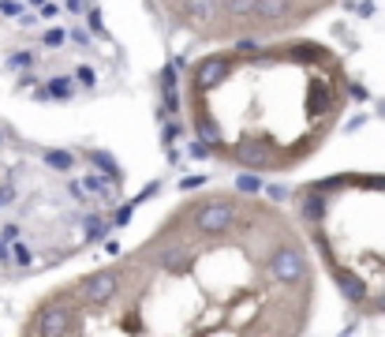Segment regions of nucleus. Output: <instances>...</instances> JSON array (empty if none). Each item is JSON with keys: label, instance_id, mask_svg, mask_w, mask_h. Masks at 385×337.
I'll return each instance as SVG.
<instances>
[{"label": "nucleus", "instance_id": "25", "mask_svg": "<svg viewBox=\"0 0 385 337\" xmlns=\"http://www.w3.org/2000/svg\"><path fill=\"white\" fill-rule=\"evenodd\" d=\"M71 41H79V46H90V38H86L83 30H71Z\"/></svg>", "mask_w": 385, "mask_h": 337}, {"label": "nucleus", "instance_id": "13", "mask_svg": "<svg viewBox=\"0 0 385 337\" xmlns=\"http://www.w3.org/2000/svg\"><path fill=\"white\" fill-rule=\"evenodd\" d=\"M180 132H183V124H176V121H172V124H164L161 143H164V146H172V143H176V135H180Z\"/></svg>", "mask_w": 385, "mask_h": 337}, {"label": "nucleus", "instance_id": "14", "mask_svg": "<svg viewBox=\"0 0 385 337\" xmlns=\"http://www.w3.org/2000/svg\"><path fill=\"white\" fill-rule=\"evenodd\" d=\"M75 83H83V86H94V83H97L94 68H83V64H79V68H75Z\"/></svg>", "mask_w": 385, "mask_h": 337}, {"label": "nucleus", "instance_id": "12", "mask_svg": "<svg viewBox=\"0 0 385 337\" xmlns=\"http://www.w3.org/2000/svg\"><path fill=\"white\" fill-rule=\"evenodd\" d=\"M12 255H15V259H12L15 266H30V263H34V255H30V247H27V244H15V247H12Z\"/></svg>", "mask_w": 385, "mask_h": 337}, {"label": "nucleus", "instance_id": "10", "mask_svg": "<svg viewBox=\"0 0 385 337\" xmlns=\"http://www.w3.org/2000/svg\"><path fill=\"white\" fill-rule=\"evenodd\" d=\"M236 191H239V195H262V177H258V172L239 177V180H236Z\"/></svg>", "mask_w": 385, "mask_h": 337}, {"label": "nucleus", "instance_id": "22", "mask_svg": "<svg viewBox=\"0 0 385 337\" xmlns=\"http://www.w3.org/2000/svg\"><path fill=\"white\" fill-rule=\"evenodd\" d=\"M57 15H60L57 4H41V19H57Z\"/></svg>", "mask_w": 385, "mask_h": 337}, {"label": "nucleus", "instance_id": "6", "mask_svg": "<svg viewBox=\"0 0 385 337\" xmlns=\"http://www.w3.org/2000/svg\"><path fill=\"white\" fill-rule=\"evenodd\" d=\"M161 113H180V75H176V64H164L161 71Z\"/></svg>", "mask_w": 385, "mask_h": 337}, {"label": "nucleus", "instance_id": "21", "mask_svg": "<svg viewBox=\"0 0 385 337\" xmlns=\"http://www.w3.org/2000/svg\"><path fill=\"white\" fill-rule=\"evenodd\" d=\"M202 184H206V177H187L180 188H183V191H191V188H202Z\"/></svg>", "mask_w": 385, "mask_h": 337}, {"label": "nucleus", "instance_id": "23", "mask_svg": "<svg viewBox=\"0 0 385 337\" xmlns=\"http://www.w3.org/2000/svg\"><path fill=\"white\" fill-rule=\"evenodd\" d=\"M0 236H4V240H19V225H4V233H0Z\"/></svg>", "mask_w": 385, "mask_h": 337}, {"label": "nucleus", "instance_id": "4", "mask_svg": "<svg viewBox=\"0 0 385 337\" xmlns=\"http://www.w3.org/2000/svg\"><path fill=\"white\" fill-rule=\"evenodd\" d=\"M23 330H27V333H38V337H68V333H83V330H86V322H83V303L75 300L71 285L64 289V292H57V296L41 300Z\"/></svg>", "mask_w": 385, "mask_h": 337}, {"label": "nucleus", "instance_id": "16", "mask_svg": "<svg viewBox=\"0 0 385 337\" xmlns=\"http://www.w3.org/2000/svg\"><path fill=\"white\" fill-rule=\"evenodd\" d=\"M187 150H191V158H214V150H210V146H206V143H202V139H195V143H191V146H187Z\"/></svg>", "mask_w": 385, "mask_h": 337}, {"label": "nucleus", "instance_id": "2", "mask_svg": "<svg viewBox=\"0 0 385 337\" xmlns=\"http://www.w3.org/2000/svg\"><path fill=\"white\" fill-rule=\"evenodd\" d=\"M303 233L363 319L385 315V177L337 172L292 191Z\"/></svg>", "mask_w": 385, "mask_h": 337}, {"label": "nucleus", "instance_id": "3", "mask_svg": "<svg viewBox=\"0 0 385 337\" xmlns=\"http://www.w3.org/2000/svg\"><path fill=\"white\" fill-rule=\"evenodd\" d=\"M239 210H244V195H206V199H187L176 217L199 236H221L236 225Z\"/></svg>", "mask_w": 385, "mask_h": 337}, {"label": "nucleus", "instance_id": "17", "mask_svg": "<svg viewBox=\"0 0 385 337\" xmlns=\"http://www.w3.org/2000/svg\"><path fill=\"white\" fill-rule=\"evenodd\" d=\"M131 210H135V202L120 206V210H116V217H113V225H127V221H131Z\"/></svg>", "mask_w": 385, "mask_h": 337}, {"label": "nucleus", "instance_id": "11", "mask_svg": "<svg viewBox=\"0 0 385 337\" xmlns=\"http://www.w3.org/2000/svg\"><path fill=\"white\" fill-rule=\"evenodd\" d=\"M108 225L102 221V217H86V244H94V240H102Z\"/></svg>", "mask_w": 385, "mask_h": 337}, {"label": "nucleus", "instance_id": "9", "mask_svg": "<svg viewBox=\"0 0 385 337\" xmlns=\"http://www.w3.org/2000/svg\"><path fill=\"white\" fill-rule=\"evenodd\" d=\"M86 158H90L94 165H102V172H108L113 180H120V165H116V161L108 158V154H102V150H94V154H86Z\"/></svg>", "mask_w": 385, "mask_h": 337}, {"label": "nucleus", "instance_id": "18", "mask_svg": "<svg viewBox=\"0 0 385 337\" xmlns=\"http://www.w3.org/2000/svg\"><path fill=\"white\" fill-rule=\"evenodd\" d=\"M64 41H68V34H64V30H49V34H46V46H49V49L64 46Z\"/></svg>", "mask_w": 385, "mask_h": 337}, {"label": "nucleus", "instance_id": "5", "mask_svg": "<svg viewBox=\"0 0 385 337\" xmlns=\"http://www.w3.org/2000/svg\"><path fill=\"white\" fill-rule=\"evenodd\" d=\"M71 292H75V300L83 303V311H105L108 303L116 300V292H120L116 266H105V270H94V274L79 277L71 285Z\"/></svg>", "mask_w": 385, "mask_h": 337}, {"label": "nucleus", "instance_id": "15", "mask_svg": "<svg viewBox=\"0 0 385 337\" xmlns=\"http://www.w3.org/2000/svg\"><path fill=\"white\" fill-rule=\"evenodd\" d=\"M8 64H12V68H30V64H34V53H12Z\"/></svg>", "mask_w": 385, "mask_h": 337}, {"label": "nucleus", "instance_id": "1", "mask_svg": "<svg viewBox=\"0 0 385 337\" xmlns=\"http://www.w3.org/2000/svg\"><path fill=\"white\" fill-rule=\"evenodd\" d=\"M351 97L344 60L322 41L221 49L210 90H183L191 132L221 158L232 143H258L273 172H288L326 146Z\"/></svg>", "mask_w": 385, "mask_h": 337}, {"label": "nucleus", "instance_id": "20", "mask_svg": "<svg viewBox=\"0 0 385 337\" xmlns=\"http://www.w3.org/2000/svg\"><path fill=\"white\" fill-rule=\"evenodd\" d=\"M0 12L4 15H23V4H15V0H0Z\"/></svg>", "mask_w": 385, "mask_h": 337}, {"label": "nucleus", "instance_id": "8", "mask_svg": "<svg viewBox=\"0 0 385 337\" xmlns=\"http://www.w3.org/2000/svg\"><path fill=\"white\" fill-rule=\"evenodd\" d=\"M46 94H49V97H60V102H64V97H71V79H68V75H57V79H49Z\"/></svg>", "mask_w": 385, "mask_h": 337}, {"label": "nucleus", "instance_id": "27", "mask_svg": "<svg viewBox=\"0 0 385 337\" xmlns=\"http://www.w3.org/2000/svg\"><path fill=\"white\" fill-rule=\"evenodd\" d=\"M0 143H4V139H0Z\"/></svg>", "mask_w": 385, "mask_h": 337}, {"label": "nucleus", "instance_id": "26", "mask_svg": "<svg viewBox=\"0 0 385 337\" xmlns=\"http://www.w3.org/2000/svg\"><path fill=\"white\" fill-rule=\"evenodd\" d=\"M30 4H46V0H30Z\"/></svg>", "mask_w": 385, "mask_h": 337}, {"label": "nucleus", "instance_id": "19", "mask_svg": "<svg viewBox=\"0 0 385 337\" xmlns=\"http://www.w3.org/2000/svg\"><path fill=\"white\" fill-rule=\"evenodd\" d=\"M86 19H90V30H94V34H105V23H102V12H97V8H90V15H86Z\"/></svg>", "mask_w": 385, "mask_h": 337}, {"label": "nucleus", "instance_id": "24", "mask_svg": "<svg viewBox=\"0 0 385 337\" xmlns=\"http://www.w3.org/2000/svg\"><path fill=\"white\" fill-rule=\"evenodd\" d=\"M68 12L71 15H83V0H68Z\"/></svg>", "mask_w": 385, "mask_h": 337}, {"label": "nucleus", "instance_id": "7", "mask_svg": "<svg viewBox=\"0 0 385 337\" xmlns=\"http://www.w3.org/2000/svg\"><path fill=\"white\" fill-rule=\"evenodd\" d=\"M46 165L57 172H68V169H75V154H68V150H46Z\"/></svg>", "mask_w": 385, "mask_h": 337}]
</instances>
